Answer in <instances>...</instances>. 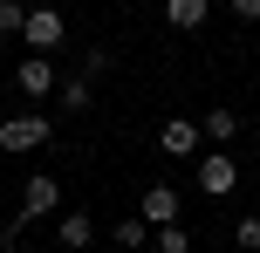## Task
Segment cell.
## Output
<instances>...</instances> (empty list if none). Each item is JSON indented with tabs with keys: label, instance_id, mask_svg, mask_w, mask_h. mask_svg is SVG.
Here are the masks:
<instances>
[{
	"label": "cell",
	"instance_id": "6da1fadb",
	"mask_svg": "<svg viewBox=\"0 0 260 253\" xmlns=\"http://www.w3.org/2000/svg\"><path fill=\"white\" fill-rule=\"evenodd\" d=\"M55 137V123L41 117V110H21V117H0V151L7 158H21V151H41Z\"/></svg>",
	"mask_w": 260,
	"mask_h": 253
},
{
	"label": "cell",
	"instance_id": "7a4b0ae2",
	"mask_svg": "<svg viewBox=\"0 0 260 253\" xmlns=\"http://www.w3.org/2000/svg\"><path fill=\"white\" fill-rule=\"evenodd\" d=\"M21 41L35 55H55L69 41V21H62V7H48V0H41V7H27V27H21Z\"/></svg>",
	"mask_w": 260,
	"mask_h": 253
},
{
	"label": "cell",
	"instance_id": "3957f363",
	"mask_svg": "<svg viewBox=\"0 0 260 253\" xmlns=\"http://www.w3.org/2000/svg\"><path fill=\"white\" fill-rule=\"evenodd\" d=\"M192 178H199V192H206V199H233L240 164H233V151H206V158L192 164Z\"/></svg>",
	"mask_w": 260,
	"mask_h": 253
},
{
	"label": "cell",
	"instance_id": "277c9868",
	"mask_svg": "<svg viewBox=\"0 0 260 253\" xmlns=\"http://www.w3.org/2000/svg\"><path fill=\"white\" fill-rule=\"evenodd\" d=\"M14 82H21V96H35V103H48V96L62 89V76H55V55H21V68H14Z\"/></svg>",
	"mask_w": 260,
	"mask_h": 253
},
{
	"label": "cell",
	"instance_id": "5b68a950",
	"mask_svg": "<svg viewBox=\"0 0 260 253\" xmlns=\"http://www.w3.org/2000/svg\"><path fill=\"white\" fill-rule=\"evenodd\" d=\"M21 212H27V219H55V212H62V185H55L48 171H35V178L21 185Z\"/></svg>",
	"mask_w": 260,
	"mask_h": 253
},
{
	"label": "cell",
	"instance_id": "8992f818",
	"mask_svg": "<svg viewBox=\"0 0 260 253\" xmlns=\"http://www.w3.org/2000/svg\"><path fill=\"white\" fill-rule=\"evenodd\" d=\"M55 240L69 253H89L96 246V212H55Z\"/></svg>",
	"mask_w": 260,
	"mask_h": 253
},
{
	"label": "cell",
	"instance_id": "52a82bcc",
	"mask_svg": "<svg viewBox=\"0 0 260 253\" xmlns=\"http://www.w3.org/2000/svg\"><path fill=\"white\" fill-rule=\"evenodd\" d=\"M157 151H165V158H192V151H199V123H192V117H165Z\"/></svg>",
	"mask_w": 260,
	"mask_h": 253
},
{
	"label": "cell",
	"instance_id": "ba28073f",
	"mask_svg": "<svg viewBox=\"0 0 260 253\" xmlns=\"http://www.w3.org/2000/svg\"><path fill=\"white\" fill-rule=\"evenodd\" d=\"M144 219H151V226H171V219H178V192L165 185V178H151V185H144V205H137Z\"/></svg>",
	"mask_w": 260,
	"mask_h": 253
},
{
	"label": "cell",
	"instance_id": "9c48e42d",
	"mask_svg": "<svg viewBox=\"0 0 260 253\" xmlns=\"http://www.w3.org/2000/svg\"><path fill=\"white\" fill-rule=\"evenodd\" d=\"M206 14H212V0H165V21L178 27V34H199Z\"/></svg>",
	"mask_w": 260,
	"mask_h": 253
},
{
	"label": "cell",
	"instance_id": "30bf717a",
	"mask_svg": "<svg viewBox=\"0 0 260 253\" xmlns=\"http://www.w3.org/2000/svg\"><path fill=\"white\" fill-rule=\"evenodd\" d=\"M110 240H117V253H144V246H151V219H110Z\"/></svg>",
	"mask_w": 260,
	"mask_h": 253
},
{
	"label": "cell",
	"instance_id": "8fae6325",
	"mask_svg": "<svg viewBox=\"0 0 260 253\" xmlns=\"http://www.w3.org/2000/svg\"><path fill=\"white\" fill-rule=\"evenodd\" d=\"M206 137H212V144H233V137H240V110H206Z\"/></svg>",
	"mask_w": 260,
	"mask_h": 253
},
{
	"label": "cell",
	"instance_id": "7c38bea8",
	"mask_svg": "<svg viewBox=\"0 0 260 253\" xmlns=\"http://www.w3.org/2000/svg\"><path fill=\"white\" fill-rule=\"evenodd\" d=\"M55 96H62V110H89L96 82H89V76H69V82H62V89H55Z\"/></svg>",
	"mask_w": 260,
	"mask_h": 253
},
{
	"label": "cell",
	"instance_id": "4fadbf2b",
	"mask_svg": "<svg viewBox=\"0 0 260 253\" xmlns=\"http://www.w3.org/2000/svg\"><path fill=\"white\" fill-rule=\"evenodd\" d=\"M157 253H192V233L171 219V226H157Z\"/></svg>",
	"mask_w": 260,
	"mask_h": 253
},
{
	"label": "cell",
	"instance_id": "5bb4252c",
	"mask_svg": "<svg viewBox=\"0 0 260 253\" xmlns=\"http://www.w3.org/2000/svg\"><path fill=\"white\" fill-rule=\"evenodd\" d=\"M233 246L240 253H260V212L253 219H233Z\"/></svg>",
	"mask_w": 260,
	"mask_h": 253
},
{
	"label": "cell",
	"instance_id": "9a60e30c",
	"mask_svg": "<svg viewBox=\"0 0 260 253\" xmlns=\"http://www.w3.org/2000/svg\"><path fill=\"white\" fill-rule=\"evenodd\" d=\"M27 27V0H0V34H21Z\"/></svg>",
	"mask_w": 260,
	"mask_h": 253
},
{
	"label": "cell",
	"instance_id": "2e32d148",
	"mask_svg": "<svg viewBox=\"0 0 260 253\" xmlns=\"http://www.w3.org/2000/svg\"><path fill=\"white\" fill-rule=\"evenodd\" d=\"M21 226H27V212H14L7 226H0V253H14V246H21Z\"/></svg>",
	"mask_w": 260,
	"mask_h": 253
},
{
	"label": "cell",
	"instance_id": "e0dca14e",
	"mask_svg": "<svg viewBox=\"0 0 260 253\" xmlns=\"http://www.w3.org/2000/svg\"><path fill=\"white\" fill-rule=\"evenodd\" d=\"M226 7H233L240 21H260V0H226Z\"/></svg>",
	"mask_w": 260,
	"mask_h": 253
},
{
	"label": "cell",
	"instance_id": "ac0fdd59",
	"mask_svg": "<svg viewBox=\"0 0 260 253\" xmlns=\"http://www.w3.org/2000/svg\"><path fill=\"white\" fill-rule=\"evenodd\" d=\"M14 253H48V246H14Z\"/></svg>",
	"mask_w": 260,
	"mask_h": 253
}]
</instances>
